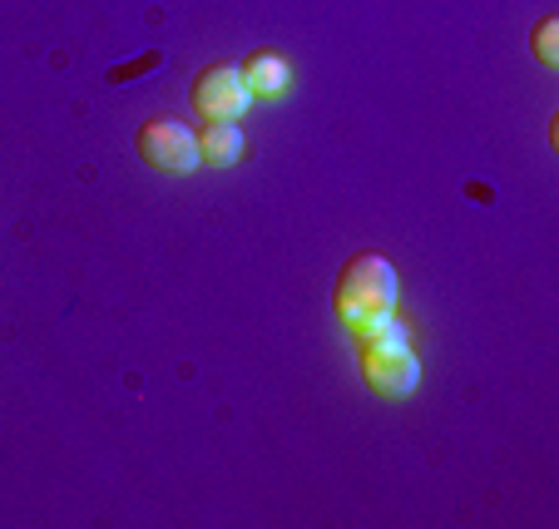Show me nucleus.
<instances>
[{
    "label": "nucleus",
    "instance_id": "nucleus-1",
    "mask_svg": "<svg viewBox=\"0 0 559 529\" xmlns=\"http://www.w3.org/2000/svg\"><path fill=\"white\" fill-rule=\"evenodd\" d=\"M332 312H337L352 332H361L377 317L396 312V267L381 253H352L337 273V287H332Z\"/></svg>",
    "mask_w": 559,
    "mask_h": 529
},
{
    "label": "nucleus",
    "instance_id": "nucleus-2",
    "mask_svg": "<svg viewBox=\"0 0 559 529\" xmlns=\"http://www.w3.org/2000/svg\"><path fill=\"white\" fill-rule=\"evenodd\" d=\"M357 371L381 401H402L421 386V357L412 351V337H357Z\"/></svg>",
    "mask_w": 559,
    "mask_h": 529
},
{
    "label": "nucleus",
    "instance_id": "nucleus-3",
    "mask_svg": "<svg viewBox=\"0 0 559 529\" xmlns=\"http://www.w3.org/2000/svg\"><path fill=\"white\" fill-rule=\"evenodd\" d=\"M134 148H139V159L158 173H193L199 169V129H189L183 119H169V115L144 119Z\"/></svg>",
    "mask_w": 559,
    "mask_h": 529
},
{
    "label": "nucleus",
    "instance_id": "nucleus-4",
    "mask_svg": "<svg viewBox=\"0 0 559 529\" xmlns=\"http://www.w3.org/2000/svg\"><path fill=\"white\" fill-rule=\"evenodd\" d=\"M189 105L203 124H209V119H243L248 105H253V89L243 85V70H238V64H209V70L193 74Z\"/></svg>",
    "mask_w": 559,
    "mask_h": 529
},
{
    "label": "nucleus",
    "instance_id": "nucleus-5",
    "mask_svg": "<svg viewBox=\"0 0 559 529\" xmlns=\"http://www.w3.org/2000/svg\"><path fill=\"white\" fill-rule=\"evenodd\" d=\"M243 129H238V119H209V124L199 129V164H209V169H228V164L243 159Z\"/></svg>",
    "mask_w": 559,
    "mask_h": 529
},
{
    "label": "nucleus",
    "instance_id": "nucleus-6",
    "mask_svg": "<svg viewBox=\"0 0 559 529\" xmlns=\"http://www.w3.org/2000/svg\"><path fill=\"white\" fill-rule=\"evenodd\" d=\"M238 70H243V85L253 89V99H277L287 85H293V64H287L283 55H273V50L248 55Z\"/></svg>",
    "mask_w": 559,
    "mask_h": 529
},
{
    "label": "nucleus",
    "instance_id": "nucleus-7",
    "mask_svg": "<svg viewBox=\"0 0 559 529\" xmlns=\"http://www.w3.org/2000/svg\"><path fill=\"white\" fill-rule=\"evenodd\" d=\"M530 50H535V60L545 64V70H559V15H545V21L535 25Z\"/></svg>",
    "mask_w": 559,
    "mask_h": 529
}]
</instances>
